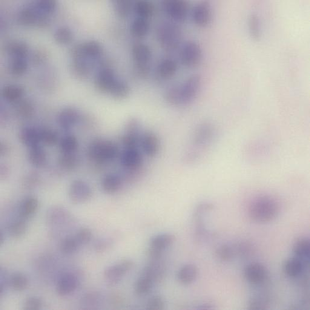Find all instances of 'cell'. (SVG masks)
Segmentation results:
<instances>
[{"label": "cell", "instance_id": "cell-1", "mask_svg": "<svg viewBox=\"0 0 310 310\" xmlns=\"http://www.w3.org/2000/svg\"><path fill=\"white\" fill-rule=\"evenodd\" d=\"M202 78L199 74L189 77L182 84L169 88L164 94L165 101L173 106H183L193 102L199 93Z\"/></svg>", "mask_w": 310, "mask_h": 310}, {"label": "cell", "instance_id": "cell-2", "mask_svg": "<svg viewBox=\"0 0 310 310\" xmlns=\"http://www.w3.org/2000/svg\"><path fill=\"white\" fill-rule=\"evenodd\" d=\"M120 154L119 146L114 142L103 138H97L89 144L87 156L96 165H105L119 159Z\"/></svg>", "mask_w": 310, "mask_h": 310}, {"label": "cell", "instance_id": "cell-3", "mask_svg": "<svg viewBox=\"0 0 310 310\" xmlns=\"http://www.w3.org/2000/svg\"><path fill=\"white\" fill-rule=\"evenodd\" d=\"M280 212L279 203L271 196H261L252 200L248 206V214L257 223H268L274 220Z\"/></svg>", "mask_w": 310, "mask_h": 310}, {"label": "cell", "instance_id": "cell-4", "mask_svg": "<svg viewBox=\"0 0 310 310\" xmlns=\"http://www.w3.org/2000/svg\"><path fill=\"white\" fill-rule=\"evenodd\" d=\"M214 137L215 129L212 125L203 123L198 126L192 139L191 151L186 154V160L189 161L196 160L202 151L211 144Z\"/></svg>", "mask_w": 310, "mask_h": 310}, {"label": "cell", "instance_id": "cell-5", "mask_svg": "<svg viewBox=\"0 0 310 310\" xmlns=\"http://www.w3.org/2000/svg\"><path fill=\"white\" fill-rule=\"evenodd\" d=\"M119 159L123 170L129 174L139 173L144 167L146 160L138 146L123 148Z\"/></svg>", "mask_w": 310, "mask_h": 310}, {"label": "cell", "instance_id": "cell-6", "mask_svg": "<svg viewBox=\"0 0 310 310\" xmlns=\"http://www.w3.org/2000/svg\"><path fill=\"white\" fill-rule=\"evenodd\" d=\"M181 31L176 24L165 22L157 30V38L163 50L172 51L177 49L181 41Z\"/></svg>", "mask_w": 310, "mask_h": 310}, {"label": "cell", "instance_id": "cell-7", "mask_svg": "<svg viewBox=\"0 0 310 310\" xmlns=\"http://www.w3.org/2000/svg\"><path fill=\"white\" fill-rule=\"evenodd\" d=\"M132 53L138 75L143 77L147 76L150 71L152 57L151 48L143 43H137L133 46Z\"/></svg>", "mask_w": 310, "mask_h": 310}, {"label": "cell", "instance_id": "cell-8", "mask_svg": "<svg viewBox=\"0 0 310 310\" xmlns=\"http://www.w3.org/2000/svg\"><path fill=\"white\" fill-rule=\"evenodd\" d=\"M140 149L146 159H156L161 151V142L153 131H143L140 140Z\"/></svg>", "mask_w": 310, "mask_h": 310}, {"label": "cell", "instance_id": "cell-9", "mask_svg": "<svg viewBox=\"0 0 310 310\" xmlns=\"http://www.w3.org/2000/svg\"><path fill=\"white\" fill-rule=\"evenodd\" d=\"M93 196L91 186L84 180L77 179L71 183L68 189V197L76 204L88 202Z\"/></svg>", "mask_w": 310, "mask_h": 310}, {"label": "cell", "instance_id": "cell-10", "mask_svg": "<svg viewBox=\"0 0 310 310\" xmlns=\"http://www.w3.org/2000/svg\"><path fill=\"white\" fill-rule=\"evenodd\" d=\"M180 57L182 64L185 67L189 68H196L202 62V48L196 42H188L183 46Z\"/></svg>", "mask_w": 310, "mask_h": 310}, {"label": "cell", "instance_id": "cell-11", "mask_svg": "<svg viewBox=\"0 0 310 310\" xmlns=\"http://www.w3.org/2000/svg\"><path fill=\"white\" fill-rule=\"evenodd\" d=\"M134 263L131 260H124L121 263L109 267L104 272L106 282L111 286L117 285L126 274L133 268Z\"/></svg>", "mask_w": 310, "mask_h": 310}, {"label": "cell", "instance_id": "cell-12", "mask_svg": "<svg viewBox=\"0 0 310 310\" xmlns=\"http://www.w3.org/2000/svg\"><path fill=\"white\" fill-rule=\"evenodd\" d=\"M102 47L96 41H88L76 45L71 50V55L74 59H85L87 57L96 58L102 53Z\"/></svg>", "mask_w": 310, "mask_h": 310}, {"label": "cell", "instance_id": "cell-13", "mask_svg": "<svg viewBox=\"0 0 310 310\" xmlns=\"http://www.w3.org/2000/svg\"><path fill=\"white\" fill-rule=\"evenodd\" d=\"M163 10L173 21L182 22L188 15V5L183 1H165L162 2Z\"/></svg>", "mask_w": 310, "mask_h": 310}, {"label": "cell", "instance_id": "cell-14", "mask_svg": "<svg viewBox=\"0 0 310 310\" xmlns=\"http://www.w3.org/2000/svg\"><path fill=\"white\" fill-rule=\"evenodd\" d=\"M212 10L209 2H201L195 5L192 12V18L197 26L205 27L210 24L212 20Z\"/></svg>", "mask_w": 310, "mask_h": 310}, {"label": "cell", "instance_id": "cell-15", "mask_svg": "<svg viewBox=\"0 0 310 310\" xmlns=\"http://www.w3.org/2000/svg\"><path fill=\"white\" fill-rule=\"evenodd\" d=\"M244 275L248 282L255 285H259L265 282L268 277V271L261 264L253 263L246 267Z\"/></svg>", "mask_w": 310, "mask_h": 310}, {"label": "cell", "instance_id": "cell-16", "mask_svg": "<svg viewBox=\"0 0 310 310\" xmlns=\"http://www.w3.org/2000/svg\"><path fill=\"white\" fill-rule=\"evenodd\" d=\"M117 80L113 70L111 68H105L97 74L95 80V85L101 93L110 94Z\"/></svg>", "mask_w": 310, "mask_h": 310}, {"label": "cell", "instance_id": "cell-17", "mask_svg": "<svg viewBox=\"0 0 310 310\" xmlns=\"http://www.w3.org/2000/svg\"><path fill=\"white\" fill-rule=\"evenodd\" d=\"M19 139L22 144L28 148L41 144L39 128L31 126L23 128L19 132Z\"/></svg>", "mask_w": 310, "mask_h": 310}, {"label": "cell", "instance_id": "cell-18", "mask_svg": "<svg viewBox=\"0 0 310 310\" xmlns=\"http://www.w3.org/2000/svg\"><path fill=\"white\" fill-rule=\"evenodd\" d=\"M78 285V280L74 275L67 274L60 278L56 286L57 295L66 297L76 291Z\"/></svg>", "mask_w": 310, "mask_h": 310}, {"label": "cell", "instance_id": "cell-19", "mask_svg": "<svg viewBox=\"0 0 310 310\" xmlns=\"http://www.w3.org/2000/svg\"><path fill=\"white\" fill-rule=\"evenodd\" d=\"M165 265L162 260L150 261L143 269L142 275H146L154 281L158 283L165 277Z\"/></svg>", "mask_w": 310, "mask_h": 310}, {"label": "cell", "instance_id": "cell-20", "mask_svg": "<svg viewBox=\"0 0 310 310\" xmlns=\"http://www.w3.org/2000/svg\"><path fill=\"white\" fill-rule=\"evenodd\" d=\"M79 119L78 112L75 109L67 108L60 113L57 118V124L63 129L68 130L75 125Z\"/></svg>", "mask_w": 310, "mask_h": 310}, {"label": "cell", "instance_id": "cell-21", "mask_svg": "<svg viewBox=\"0 0 310 310\" xmlns=\"http://www.w3.org/2000/svg\"><path fill=\"white\" fill-rule=\"evenodd\" d=\"M102 188L106 193L113 194L117 193L122 187L123 179L116 173L106 174L102 180Z\"/></svg>", "mask_w": 310, "mask_h": 310}, {"label": "cell", "instance_id": "cell-22", "mask_svg": "<svg viewBox=\"0 0 310 310\" xmlns=\"http://www.w3.org/2000/svg\"><path fill=\"white\" fill-rule=\"evenodd\" d=\"M43 15L36 8L25 7L19 11L18 21L24 25H39Z\"/></svg>", "mask_w": 310, "mask_h": 310}, {"label": "cell", "instance_id": "cell-23", "mask_svg": "<svg viewBox=\"0 0 310 310\" xmlns=\"http://www.w3.org/2000/svg\"><path fill=\"white\" fill-rule=\"evenodd\" d=\"M27 157L28 162L36 167H42L47 162V154L41 145L29 148Z\"/></svg>", "mask_w": 310, "mask_h": 310}, {"label": "cell", "instance_id": "cell-24", "mask_svg": "<svg viewBox=\"0 0 310 310\" xmlns=\"http://www.w3.org/2000/svg\"><path fill=\"white\" fill-rule=\"evenodd\" d=\"M39 202L36 197L29 196L22 201L19 209V216L22 219L32 217L38 211Z\"/></svg>", "mask_w": 310, "mask_h": 310}, {"label": "cell", "instance_id": "cell-25", "mask_svg": "<svg viewBox=\"0 0 310 310\" xmlns=\"http://www.w3.org/2000/svg\"><path fill=\"white\" fill-rule=\"evenodd\" d=\"M177 65L176 61L171 59H165L157 66V75L163 80L171 79L176 74Z\"/></svg>", "mask_w": 310, "mask_h": 310}, {"label": "cell", "instance_id": "cell-26", "mask_svg": "<svg viewBox=\"0 0 310 310\" xmlns=\"http://www.w3.org/2000/svg\"><path fill=\"white\" fill-rule=\"evenodd\" d=\"M198 269L196 266L188 264L182 267L177 273V280L183 285H189L196 280Z\"/></svg>", "mask_w": 310, "mask_h": 310}, {"label": "cell", "instance_id": "cell-27", "mask_svg": "<svg viewBox=\"0 0 310 310\" xmlns=\"http://www.w3.org/2000/svg\"><path fill=\"white\" fill-rule=\"evenodd\" d=\"M175 241L174 235L171 234H161L155 235L150 242V248L164 251L173 245Z\"/></svg>", "mask_w": 310, "mask_h": 310}, {"label": "cell", "instance_id": "cell-28", "mask_svg": "<svg viewBox=\"0 0 310 310\" xmlns=\"http://www.w3.org/2000/svg\"><path fill=\"white\" fill-rule=\"evenodd\" d=\"M284 271L290 278L299 277L304 271V263L298 258H289L284 263Z\"/></svg>", "mask_w": 310, "mask_h": 310}, {"label": "cell", "instance_id": "cell-29", "mask_svg": "<svg viewBox=\"0 0 310 310\" xmlns=\"http://www.w3.org/2000/svg\"><path fill=\"white\" fill-rule=\"evenodd\" d=\"M294 254L298 258L303 261V263L310 259V242L307 238H300L296 241L293 248Z\"/></svg>", "mask_w": 310, "mask_h": 310}, {"label": "cell", "instance_id": "cell-30", "mask_svg": "<svg viewBox=\"0 0 310 310\" xmlns=\"http://www.w3.org/2000/svg\"><path fill=\"white\" fill-rule=\"evenodd\" d=\"M150 25L149 20L137 18L132 23L131 32L137 38H144L149 33Z\"/></svg>", "mask_w": 310, "mask_h": 310}, {"label": "cell", "instance_id": "cell-31", "mask_svg": "<svg viewBox=\"0 0 310 310\" xmlns=\"http://www.w3.org/2000/svg\"><path fill=\"white\" fill-rule=\"evenodd\" d=\"M59 149L62 154L75 153L79 148V142L73 135H67L59 142Z\"/></svg>", "mask_w": 310, "mask_h": 310}, {"label": "cell", "instance_id": "cell-32", "mask_svg": "<svg viewBox=\"0 0 310 310\" xmlns=\"http://www.w3.org/2000/svg\"><path fill=\"white\" fill-rule=\"evenodd\" d=\"M134 9L139 18L149 20L154 15L155 7L151 2L139 1L135 2Z\"/></svg>", "mask_w": 310, "mask_h": 310}, {"label": "cell", "instance_id": "cell-33", "mask_svg": "<svg viewBox=\"0 0 310 310\" xmlns=\"http://www.w3.org/2000/svg\"><path fill=\"white\" fill-rule=\"evenodd\" d=\"M7 52L12 58H24L27 56L28 48L25 43L11 42L7 46Z\"/></svg>", "mask_w": 310, "mask_h": 310}, {"label": "cell", "instance_id": "cell-34", "mask_svg": "<svg viewBox=\"0 0 310 310\" xmlns=\"http://www.w3.org/2000/svg\"><path fill=\"white\" fill-rule=\"evenodd\" d=\"M68 212L60 206H53L48 210L47 214V222L51 225H58L67 218H69Z\"/></svg>", "mask_w": 310, "mask_h": 310}, {"label": "cell", "instance_id": "cell-35", "mask_svg": "<svg viewBox=\"0 0 310 310\" xmlns=\"http://www.w3.org/2000/svg\"><path fill=\"white\" fill-rule=\"evenodd\" d=\"M24 94V90L18 85H7L2 90V96L7 101L16 102L19 101Z\"/></svg>", "mask_w": 310, "mask_h": 310}, {"label": "cell", "instance_id": "cell-36", "mask_svg": "<svg viewBox=\"0 0 310 310\" xmlns=\"http://www.w3.org/2000/svg\"><path fill=\"white\" fill-rule=\"evenodd\" d=\"M154 284V281L151 278L142 274L135 284V293L139 296L147 295L153 288Z\"/></svg>", "mask_w": 310, "mask_h": 310}, {"label": "cell", "instance_id": "cell-37", "mask_svg": "<svg viewBox=\"0 0 310 310\" xmlns=\"http://www.w3.org/2000/svg\"><path fill=\"white\" fill-rule=\"evenodd\" d=\"M78 156L73 154H62L58 158V164L61 168L67 170H73L79 165Z\"/></svg>", "mask_w": 310, "mask_h": 310}, {"label": "cell", "instance_id": "cell-38", "mask_svg": "<svg viewBox=\"0 0 310 310\" xmlns=\"http://www.w3.org/2000/svg\"><path fill=\"white\" fill-rule=\"evenodd\" d=\"M130 93L131 89L128 83L117 79L112 88L110 94L114 99L123 100L127 98Z\"/></svg>", "mask_w": 310, "mask_h": 310}, {"label": "cell", "instance_id": "cell-39", "mask_svg": "<svg viewBox=\"0 0 310 310\" xmlns=\"http://www.w3.org/2000/svg\"><path fill=\"white\" fill-rule=\"evenodd\" d=\"M71 70L74 75L79 78H85L90 73V66L85 59H74Z\"/></svg>", "mask_w": 310, "mask_h": 310}, {"label": "cell", "instance_id": "cell-40", "mask_svg": "<svg viewBox=\"0 0 310 310\" xmlns=\"http://www.w3.org/2000/svg\"><path fill=\"white\" fill-rule=\"evenodd\" d=\"M248 28L251 38L255 41H259L262 32H261L260 19L257 14L253 13L249 16Z\"/></svg>", "mask_w": 310, "mask_h": 310}, {"label": "cell", "instance_id": "cell-41", "mask_svg": "<svg viewBox=\"0 0 310 310\" xmlns=\"http://www.w3.org/2000/svg\"><path fill=\"white\" fill-rule=\"evenodd\" d=\"M41 143L52 146L59 142V135L55 131L48 128H39Z\"/></svg>", "mask_w": 310, "mask_h": 310}, {"label": "cell", "instance_id": "cell-42", "mask_svg": "<svg viewBox=\"0 0 310 310\" xmlns=\"http://www.w3.org/2000/svg\"><path fill=\"white\" fill-rule=\"evenodd\" d=\"M10 285L15 291H23L26 289L28 284V280L25 275L21 273H16L10 278Z\"/></svg>", "mask_w": 310, "mask_h": 310}, {"label": "cell", "instance_id": "cell-43", "mask_svg": "<svg viewBox=\"0 0 310 310\" xmlns=\"http://www.w3.org/2000/svg\"><path fill=\"white\" fill-rule=\"evenodd\" d=\"M10 73L14 76H19L25 73L27 62L24 58H13L10 64Z\"/></svg>", "mask_w": 310, "mask_h": 310}, {"label": "cell", "instance_id": "cell-44", "mask_svg": "<svg viewBox=\"0 0 310 310\" xmlns=\"http://www.w3.org/2000/svg\"><path fill=\"white\" fill-rule=\"evenodd\" d=\"M115 10L118 15L121 18H126L134 8V2L131 1H115L114 2Z\"/></svg>", "mask_w": 310, "mask_h": 310}, {"label": "cell", "instance_id": "cell-45", "mask_svg": "<svg viewBox=\"0 0 310 310\" xmlns=\"http://www.w3.org/2000/svg\"><path fill=\"white\" fill-rule=\"evenodd\" d=\"M79 246L75 237H67L62 241L60 249L63 254L70 255L74 253Z\"/></svg>", "mask_w": 310, "mask_h": 310}, {"label": "cell", "instance_id": "cell-46", "mask_svg": "<svg viewBox=\"0 0 310 310\" xmlns=\"http://www.w3.org/2000/svg\"><path fill=\"white\" fill-rule=\"evenodd\" d=\"M54 37L59 44H67L72 41L73 35L70 28L64 27L58 28L54 33Z\"/></svg>", "mask_w": 310, "mask_h": 310}, {"label": "cell", "instance_id": "cell-47", "mask_svg": "<svg viewBox=\"0 0 310 310\" xmlns=\"http://www.w3.org/2000/svg\"><path fill=\"white\" fill-rule=\"evenodd\" d=\"M17 113L20 116L24 118H28L33 116L34 112V106L27 100H19L16 106Z\"/></svg>", "mask_w": 310, "mask_h": 310}, {"label": "cell", "instance_id": "cell-48", "mask_svg": "<svg viewBox=\"0 0 310 310\" xmlns=\"http://www.w3.org/2000/svg\"><path fill=\"white\" fill-rule=\"evenodd\" d=\"M26 223L23 221L16 220L11 224L9 228V232L11 237L15 238H19L24 236L27 231Z\"/></svg>", "mask_w": 310, "mask_h": 310}, {"label": "cell", "instance_id": "cell-49", "mask_svg": "<svg viewBox=\"0 0 310 310\" xmlns=\"http://www.w3.org/2000/svg\"><path fill=\"white\" fill-rule=\"evenodd\" d=\"M216 255L220 261H229L233 258L235 251L232 247L227 245H223L216 249Z\"/></svg>", "mask_w": 310, "mask_h": 310}, {"label": "cell", "instance_id": "cell-50", "mask_svg": "<svg viewBox=\"0 0 310 310\" xmlns=\"http://www.w3.org/2000/svg\"><path fill=\"white\" fill-rule=\"evenodd\" d=\"M100 297L96 292L89 293L83 297L82 304L87 309H93L99 305L100 302Z\"/></svg>", "mask_w": 310, "mask_h": 310}, {"label": "cell", "instance_id": "cell-51", "mask_svg": "<svg viewBox=\"0 0 310 310\" xmlns=\"http://www.w3.org/2000/svg\"><path fill=\"white\" fill-rule=\"evenodd\" d=\"M40 177L36 173H29L24 176L22 180V185L25 189H33L39 185Z\"/></svg>", "mask_w": 310, "mask_h": 310}, {"label": "cell", "instance_id": "cell-52", "mask_svg": "<svg viewBox=\"0 0 310 310\" xmlns=\"http://www.w3.org/2000/svg\"><path fill=\"white\" fill-rule=\"evenodd\" d=\"M56 2L55 1H39L36 3V8L40 13L44 15H48L53 13L56 9Z\"/></svg>", "mask_w": 310, "mask_h": 310}, {"label": "cell", "instance_id": "cell-53", "mask_svg": "<svg viewBox=\"0 0 310 310\" xmlns=\"http://www.w3.org/2000/svg\"><path fill=\"white\" fill-rule=\"evenodd\" d=\"M75 238L80 246L86 245L91 242L93 233L90 229L82 228L77 232Z\"/></svg>", "mask_w": 310, "mask_h": 310}, {"label": "cell", "instance_id": "cell-54", "mask_svg": "<svg viewBox=\"0 0 310 310\" xmlns=\"http://www.w3.org/2000/svg\"><path fill=\"white\" fill-rule=\"evenodd\" d=\"M165 308V301L160 296H154L149 300L146 309L149 310H162Z\"/></svg>", "mask_w": 310, "mask_h": 310}, {"label": "cell", "instance_id": "cell-55", "mask_svg": "<svg viewBox=\"0 0 310 310\" xmlns=\"http://www.w3.org/2000/svg\"><path fill=\"white\" fill-rule=\"evenodd\" d=\"M268 306V301L263 297L257 296L252 298L249 301V309L250 310H265Z\"/></svg>", "mask_w": 310, "mask_h": 310}, {"label": "cell", "instance_id": "cell-56", "mask_svg": "<svg viewBox=\"0 0 310 310\" xmlns=\"http://www.w3.org/2000/svg\"><path fill=\"white\" fill-rule=\"evenodd\" d=\"M42 306V301L37 297H29L25 300L24 309L25 310H38Z\"/></svg>", "mask_w": 310, "mask_h": 310}, {"label": "cell", "instance_id": "cell-57", "mask_svg": "<svg viewBox=\"0 0 310 310\" xmlns=\"http://www.w3.org/2000/svg\"><path fill=\"white\" fill-rule=\"evenodd\" d=\"M112 241L110 239H100L97 241L94 245V249L97 252H105L112 246Z\"/></svg>", "mask_w": 310, "mask_h": 310}, {"label": "cell", "instance_id": "cell-58", "mask_svg": "<svg viewBox=\"0 0 310 310\" xmlns=\"http://www.w3.org/2000/svg\"><path fill=\"white\" fill-rule=\"evenodd\" d=\"M8 151H9L8 146L5 144V143L2 142L1 143V146H0V152H1L2 156H4V155H6Z\"/></svg>", "mask_w": 310, "mask_h": 310}, {"label": "cell", "instance_id": "cell-59", "mask_svg": "<svg viewBox=\"0 0 310 310\" xmlns=\"http://www.w3.org/2000/svg\"><path fill=\"white\" fill-rule=\"evenodd\" d=\"M4 170V166L2 165L1 167V178L2 179H6L8 175H9V170H8L7 166L5 168V170Z\"/></svg>", "mask_w": 310, "mask_h": 310}, {"label": "cell", "instance_id": "cell-60", "mask_svg": "<svg viewBox=\"0 0 310 310\" xmlns=\"http://www.w3.org/2000/svg\"><path fill=\"white\" fill-rule=\"evenodd\" d=\"M4 236L1 233V235H0V243H1V245H2V243H4Z\"/></svg>", "mask_w": 310, "mask_h": 310}]
</instances>
